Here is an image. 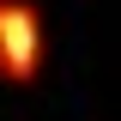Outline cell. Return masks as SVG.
<instances>
[{
	"label": "cell",
	"instance_id": "cell-1",
	"mask_svg": "<svg viewBox=\"0 0 121 121\" xmlns=\"http://www.w3.org/2000/svg\"><path fill=\"white\" fill-rule=\"evenodd\" d=\"M43 43H48L43 12L30 0H0V79L30 85L43 73Z\"/></svg>",
	"mask_w": 121,
	"mask_h": 121
}]
</instances>
